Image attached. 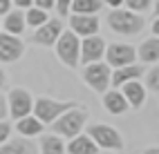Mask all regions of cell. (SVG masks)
I'll return each instance as SVG.
<instances>
[{
	"instance_id": "35",
	"label": "cell",
	"mask_w": 159,
	"mask_h": 154,
	"mask_svg": "<svg viewBox=\"0 0 159 154\" xmlns=\"http://www.w3.org/2000/svg\"><path fill=\"white\" fill-rule=\"evenodd\" d=\"M155 14L159 16V0H157V5H155Z\"/></svg>"
},
{
	"instance_id": "34",
	"label": "cell",
	"mask_w": 159,
	"mask_h": 154,
	"mask_svg": "<svg viewBox=\"0 0 159 154\" xmlns=\"http://www.w3.org/2000/svg\"><path fill=\"white\" fill-rule=\"evenodd\" d=\"M5 85H7V76H5V71L0 69V89H2Z\"/></svg>"
},
{
	"instance_id": "22",
	"label": "cell",
	"mask_w": 159,
	"mask_h": 154,
	"mask_svg": "<svg viewBox=\"0 0 159 154\" xmlns=\"http://www.w3.org/2000/svg\"><path fill=\"white\" fill-rule=\"evenodd\" d=\"M103 0H74L72 2V14H97L101 11Z\"/></svg>"
},
{
	"instance_id": "33",
	"label": "cell",
	"mask_w": 159,
	"mask_h": 154,
	"mask_svg": "<svg viewBox=\"0 0 159 154\" xmlns=\"http://www.w3.org/2000/svg\"><path fill=\"white\" fill-rule=\"evenodd\" d=\"M152 34H155V36H159V16L155 18V23H152Z\"/></svg>"
},
{
	"instance_id": "13",
	"label": "cell",
	"mask_w": 159,
	"mask_h": 154,
	"mask_svg": "<svg viewBox=\"0 0 159 154\" xmlns=\"http://www.w3.org/2000/svg\"><path fill=\"white\" fill-rule=\"evenodd\" d=\"M103 107L110 112V114H114V116H119V114H125V112L130 109V103H128V98L123 96V92H119V89H108L103 94Z\"/></svg>"
},
{
	"instance_id": "7",
	"label": "cell",
	"mask_w": 159,
	"mask_h": 154,
	"mask_svg": "<svg viewBox=\"0 0 159 154\" xmlns=\"http://www.w3.org/2000/svg\"><path fill=\"white\" fill-rule=\"evenodd\" d=\"M105 58H108L110 67H123L137 60V49L132 45H121V43H112L105 47Z\"/></svg>"
},
{
	"instance_id": "30",
	"label": "cell",
	"mask_w": 159,
	"mask_h": 154,
	"mask_svg": "<svg viewBox=\"0 0 159 154\" xmlns=\"http://www.w3.org/2000/svg\"><path fill=\"white\" fill-rule=\"evenodd\" d=\"M7 112H9V103H7L2 96H0V121L7 116Z\"/></svg>"
},
{
	"instance_id": "19",
	"label": "cell",
	"mask_w": 159,
	"mask_h": 154,
	"mask_svg": "<svg viewBox=\"0 0 159 154\" xmlns=\"http://www.w3.org/2000/svg\"><path fill=\"white\" fill-rule=\"evenodd\" d=\"M43 125L45 123L40 121L38 116L34 118V116H23V118H18V125H16V130L20 132L23 136H36V134H40L43 132Z\"/></svg>"
},
{
	"instance_id": "17",
	"label": "cell",
	"mask_w": 159,
	"mask_h": 154,
	"mask_svg": "<svg viewBox=\"0 0 159 154\" xmlns=\"http://www.w3.org/2000/svg\"><path fill=\"white\" fill-rule=\"evenodd\" d=\"M36 145L27 139H7L0 145V154H34Z\"/></svg>"
},
{
	"instance_id": "32",
	"label": "cell",
	"mask_w": 159,
	"mask_h": 154,
	"mask_svg": "<svg viewBox=\"0 0 159 154\" xmlns=\"http://www.w3.org/2000/svg\"><path fill=\"white\" fill-rule=\"evenodd\" d=\"M103 5H108V7L116 9V7H121V5H123V0H103Z\"/></svg>"
},
{
	"instance_id": "9",
	"label": "cell",
	"mask_w": 159,
	"mask_h": 154,
	"mask_svg": "<svg viewBox=\"0 0 159 154\" xmlns=\"http://www.w3.org/2000/svg\"><path fill=\"white\" fill-rule=\"evenodd\" d=\"M7 103H9V114H11L16 121H18V118H23V116H27L29 112L34 109V98L29 96V92L18 89V87L9 92Z\"/></svg>"
},
{
	"instance_id": "23",
	"label": "cell",
	"mask_w": 159,
	"mask_h": 154,
	"mask_svg": "<svg viewBox=\"0 0 159 154\" xmlns=\"http://www.w3.org/2000/svg\"><path fill=\"white\" fill-rule=\"evenodd\" d=\"M25 20H27V25L29 27H40V25H43V23H47V11H45V9H40V7H29L27 9V11H25Z\"/></svg>"
},
{
	"instance_id": "27",
	"label": "cell",
	"mask_w": 159,
	"mask_h": 154,
	"mask_svg": "<svg viewBox=\"0 0 159 154\" xmlns=\"http://www.w3.org/2000/svg\"><path fill=\"white\" fill-rule=\"evenodd\" d=\"M11 136V125L9 123H5V121H0V145Z\"/></svg>"
},
{
	"instance_id": "11",
	"label": "cell",
	"mask_w": 159,
	"mask_h": 154,
	"mask_svg": "<svg viewBox=\"0 0 159 154\" xmlns=\"http://www.w3.org/2000/svg\"><path fill=\"white\" fill-rule=\"evenodd\" d=\"M25 45L16 34H0V63H14L23 56Z\"/></svg>"
},
{
	"instance_id": "5",
	"label": "cell",
	"mask_w": 159,
	"mask_h": 154,
	"mask_svg": "<svg viewBox=\"0 0 159 154\" xmlns=\"http://www.w3.org/2000/svg\"><path fill=\"white\" fill-rule=\"evenodd\" d=\"M83 78H85V83L94 89L99 92V94H105L112 83V74H110V65L105 63H88L85 69H83Z\"/></svg>"
},
{
	"instance_id": "16",
	"label": "cell",
	"mask_w": 159,
	"mask_h": 154,
	"mask_svg": "<svg viewBox=\"0 0 159 154\" xmlns=\"http://www.w3.org/2000/svg\"><path fill=\"white\" fill-rule=\"evenodd\" d=\"M141 74H143V67L141 65H134V63L123 65V67H116V71L112 74L110 87H121L123 83H128V80H137Z\"/></svg>"
},
{
	"instance_id": "14",
	"label": "cell",
	"mask_w": 159,
	"mask_h": 154,
	"mask_svg": "<svg viewBox=\"0 0 159 154\" xmlns=\"http://www.w3.org/2000/svg\"><path fill=\"white\" fill-rule=\"evenodd\" d=\"M123 96L128 98L130 107L132 109H141V105L146 103V87L139 83V78L137 80H128V83H123Z\"/></svg>"
},
{
	"instance_id": "26",
	"label": "cell",
	"mask_w": 159,
	"mask_h": 154,
	"mask_svg": "<svg viewBox=\"0 0 159 154\" xmlns=\"http://www.w3.org/2000/svg\"><path fill=\"white\" fill-rule=\"evenodd\" d=\"M72 2H74V0H56V11L61 16H67L72 11Z\"/></svg>"
},
{
	"instance_id": "8",
	"label": "cell",
	"mask_w": 159,
	"mask_h": 154,
	"mask_svg": "<svg viewBox=\"0 0 159 154\" xmlns=\"http://www.w3.org/2000/svg\"><path fill=\"white\" fill-rule=\"evenodd\" d=\"M61 34H63V23L58 18H52V20H47V23H43L40 27H36L34 36H31V43L52 47V45H56V40H58Z\"/></svg>"
},
{
	"instance_id": "21",
	"label": "cell",
	"mask_w": 159,
	"mask_h": 154,
	"mask_svg": "<svg viewBox=\"0 0 159 154\" xmlns=\"http://www.w3.org/2000/svg\"><path fill=\"white\" fill-rule=\"evenodd\" d=\"M40 152H45V154H63V152H67V145L54 132V134H45L40 139Z\"/></svg>"
},
{
	"instance_id": "24",
	"label": "cell",
	"mask_w": 159,
	"mask_h": 154,
	"mask_svg": "<svg viewBox=\"0 0 159 154\" xmlns=\"http://www.w3.org/2000/svg\"><path fill=\"white\" fill-rule=\"evenodd\" d=\"M146 89L159 94V67H155V69L148 71V76H146Z\"/></svg>"
},
{
	"instance_id": "31",
	"label": "cell",
	"mask_w": 159,
	"mask_h": 154,
	"mask_svg": "<svg viewBox=\"0 0 159 154\" xmlns=\"http://www.w3.org/2000/svg\"><path fill=\"white\" fill-rule=\"evenodd\" d=\"M14 5L20 7V9H29L31 5H34V0H14Z\"/></svg>"
},
{
	"instance_id": "2",
	"label": "cell",
	"mask_w": 159,
	"mask_h": 154,
	"mask_svg": "<svg viewBox=\"0 0 159 154\" xmlns=\"http://www.w3.org/2000/svg\"><path fill=\"white\" fill-rule=\"evenodd\" d=\"M85 121H88V109H83V107L79 105V107H72V109H67V112H63V114H61L54 123H49V125H52V132H56L58 136L74 139L76 134H81Z\"/></svg>"
},
{
	"instance_id": "12",
	"label": "cell",
	"mask_w": 159,
	"mask_h": 154,
	"mask_svg": "<svg viewBox=\"0 0 159 154\" xmlns=\"http://www.w3.org/2000/svg\"><path fill=\"white\" fill-rule=\"evenodd\" d=\"M70 25H72V32L79 34V36H83V38L97 34L99 27H101L97 14H72Z\"/></svg>"
},
{
	"instance_id": "10",
	"label": "cell",
	"mask_w": 159,
	"mask_h": 154,
	"mask_svg": "<svg viewBox=\"0 0 159 154\" xmlns=\"http://www.w3.org/2000/svg\"><path fill=\"white\" fill-rule=\"evenodd\" d=\"M105 56V40L97 34L85 36L81 40V63L88 65V63H97Z\"/></svg>"
},
{
	"instance_id": "20",
	"label": "cell",
	"mask_w": 159,
	"mask_h": 154,
	"mask_svg": "<svg viewBox=\"0 0 159 154\" xmlns=\"http://www.w3.org/2000/svg\"><path fill=\"white\" fill-rule=\"evenodd\" d=\"M5 32H9V34H23L25 32V27H27V20H25V14L23 11H9V14H5Z\"/></svg>"
},
{
	"instance_id": "28",
	"label": "cell",
	"mask_w": 159,
	"mask_h": 154,
	"mask_svg": "<svg viewBox=\"0 0 159 154\" xmlns=\"http://www.w3.org/2000/svg\"><path fill=\"white\" fill-rule=\"evenodd\" d=\"M34 5L40 7V9H45V11H49V9L56 7V0H34Z\"/></svg>"
},
{
	"instance_id": "18",
	"label": "cell",
	"mask_w": 159,
	"mask_h": 154,
	"mask_svg": "<svg viewBox=\"0 0 159 154\" xmlns=\"http://www.w3.org/2000/svg\"><path fill=\"white\" fill-rule=\"evenodd\" d=\"M137 58L141 63H157L159 60V36H152L141 43V47L137 49Z\"/></svg>"
},
{
	"instance_id": "29",
	"label": "cell",
	"mask_w": 159,
	"mask_h": 154,
	"mask_svg": "<svg viewBox=\"0 0 159 154\" xmlns=\"http://www.w3.org/2000/svg\"><path fill=\"white\" fill-rule=\"evenodd\" d=\"M11 5H14V0H0V16L11 11Z\"/></svg>"
},
{
	"instance_id": "25",
	"label": "cell",
	"mask_w": 159,
	"mask_h": 154,
	"mask_svg": "<svg viewBox=\"0 0 159 154\" xmlns=\"http://www.w3.org/2000/svg\"><path fill=\"white\" fill-rule=\"evenodd\" d=\"M125 5H128V9H132V11H148L152 5V0H125Z\"/></svg>"
},
{
	"instance_id": "1",
	"label": "cell",
	"mask_w": 159,
	"mask_h": 154,
	"mask_svg": "<svg viewBox=\"0 0 159 154\" xmlns=\"http://www.w3.org/2000/svg\"><path fill=\"white\" fill-rule=\"evenodd\" d=\"M108 25L114 34H121V36H134L139 34L146 20L143 16H139L137 11H132V9H112V11L108 14Z\"/></svg>"
},
{
	"instance_id": "3",
	"label": "cell",
	"mask_w": 159,
	"mask_h": 154,
	"mask_svg": "<svg viewBox=\"0 0 159 154\" xmlns=\"http://www.w3.org/2000/svg\"><path fill=\"white\" fill-rule=\"evenodd\" d=\"M56 54L61 58V63H65L67 67H76L81 63V38L74 32H63L56 40Z\"/></svg>"
},
{
	"instance_id": "4",
	"label": "cell",
	"mask_w": 159,
	"mask_h": 154,
	"mask_svg": "<svg viewBox=\"0 0 159 154\" xmlns=\"http://www.w3.org/2000/svg\"><path fill=\"white\" fill-rule=\"evenodd\" d=\"M81 103H76V101H52V98H36L34 101V114L43 121V123H54L63 112H67V109H72V107H79Z\"/></svg>"
},
{
	"instance_id": "6",
	"label": "cell",
	"mask_w": 159,
	"mask_h": 154,
	"mask_svg": "<svg viewBox=\"0 0 159 154\" xmlns=\"http://www.w3.org/2000/svg\"><path fill=\"white\" fill-rule=\"evenodd\" d=\"M88 134L97 141L101 150H114V152L123 150V136L110 125H90Z\"/></svg>"
},
{
	"instance_id": "15",
	"label": "cell",
	"mask_w": 159,
	"mask_h": 154,
	"mask_svg": "<svg viewBox=\"0 0 159 154\" xmlns=\"http://www.w3.org/2000/svg\"><path fill=\"white\" fill-rule=\"evenodd\" d=\"M67 152L70 154H97V152H101V148L97 145V141L90 134H76L70 141Z\"/></svg>"
}]
</instances>
